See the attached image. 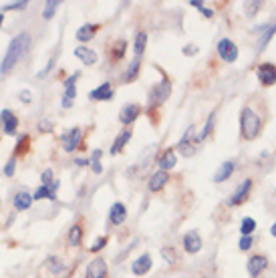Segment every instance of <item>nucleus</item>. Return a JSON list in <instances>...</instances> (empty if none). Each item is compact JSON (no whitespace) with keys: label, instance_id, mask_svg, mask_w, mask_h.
Instances as JSON below:
<instances>
[{"label":"nucleus","instance_id":"49","mask_svg":"<svg viewBox=\"0 0 276 278\" xmlns=\"http://www.w3.org/2000/svg\"><path fill=\"white\" fill-rule=\"evenodd\" d=\"M270 234H272V236H274V238H276V222H274V224H272V228H270Z\"/></svg>","mask_w":276,"mask_h":278},{"label":"nucleus","instance_id":"13","mask_svg":"<svg viewBox=\"0 0 276 278\" xmlns=\"http://www.w3.org/2000/svg\"><path fill=\"white\" fill-rule=\"evenodd\" d=\"M192 131H194V127H188V131L184 133V137L178 142V150H180V154L184 158H192L196 154V144L190 142V139H192Z\"/></svg>","mask_w":276,"mask_h":278},{"label":"nucleus","instance_id":"17","mask_svg":"<svg viewBox=\"0 0 276 278\" xmlns=\"http://www.w3.org/2000/svg\"><path fill=\"white\" fill-rule=\"evenodd\" d=\"M125 220H127V208H125L121 202H115V204L109 208V222H111L113 226H121Z\"/></svg>","mask_w":276,"mask_h":278},{"label":"nucleus","instance_id":"5","mask_svg":"<svg viewBox=\"0 0 276 278\" xmlns=\"http://www.w3.org/2000/svg\"><path fill=\"white\" fill-rule=\"evenodd\" d=\"M256 73H258V81H260L262 87H272V85H276V67H274L272 63H262V65H258Z\"/></svg>","mask_w":276,"mask_h":278},{"label":"nucleus","instance_id":"15","mask_svg":"<svg viewBox=\"0 0 276 278\" xmlns=\"http://www.w3.org/2000/svg\"><path fill=\"white\" fill-rule=\"evenodd\" d=\"M57 190H59V182H53L51 186H39V190L33 194V200L37 202V200H51V202H55L57 200Z\"/></svg>","mask_w":276,"mask_h":278},{"label":"nucleus","instance_id":"25","mask_svg":"<svg viewBox=\"0 0 276 278\" xmlns=\"http://www.w3.org/2000/svg\"><path fill=\"white\" fill-rule=\"evenodd\" d=\"M146 47H148V33L140 31V33L135 35V41H133V53H135V57H137V59H142V55H144Z\"/></svg>","mask_w":276,"mask_h":278},{"label":"nucleus","instance_id":"38","mask_svg":"<svg viewBox=\"0 0 276 278\" xmlns=\"http://www.w3.org/2000/svg\"><path fill=\"white\" fill-rule=\"evenodd\" d=\"M15 172H17V158H11V160L7 162V166H5V176H7V178H13Z\"/></svg>","mask_w":276,"mask_h":278},{"label":"nucleus","instance_id":"44","mask_svg":"<svg viewBox=\"0 0 276 278\" xmlns=\"http://www.w3.org/2000/svg\"><path fill=\"white\" fill-rule=\"evenodd\" d=\"M55 63H57V57H53V59H51V61L47 63V67H45V69H43V71H41V73H39L37 77H39V79H43V77H47V75H49V73H51V71L55 69Z\"/></svg>","mask_w":276,"mask_h":278},{"label":"nucleus","instance_id":"7","mask_svg":"<svg viewBox=\"0 0 276 278\" xmlns=\"http://www.w3.org/2000/svg\"><path fill=\"white\" fill-rule=\"evenodd\" d=\"M218 55L222 57V61L234 63L238 59V47L230 39H220V43H218Z\"/></svg>","mask_w":276,"mask_h":278},{"label":"nucleus","instance_id":"6","mask_svg":"<svg viewBox=\"0 0 276 278\" xmlns=\"http://www.w3.org/2000/svg\"><path fill=\"white\" fill-rule=\"evenodd\" d=\"M266 268H268V258L266 256H260V254L250 256L248 262H246V270H248V274L252 278H258Z\"/></svg>","mask_w":276,"mask_h":278},{"label":"nucleus","instance_id":"11","mask_svg":"<svg viewBox=\"0 0 276 278\" xmlns=\"http://www.w3.org/2000/svg\"><path fill=\"white\" fill-rule=\"evenodd\" d=\"M140 115H142V107H140V105H137V103H127V105L121 109V113H119V121H121L123 125H131Z\"/></svg>","mask_w":276,"mask_h":278},{"label":"nucleus","instance_id":"40","mask_svg":"<svg viewBox=\"0 0 276 278\" xmlns=\"http://www.w3.org/2000/svg\"><path fill=\"white\" fill-rule=\"evenodd\" d=\"M53 127H55V125H53L51 119H41V121H39V131H41V133H51Z\"/></svg>","mask_w":276,"mask_h":278},{"label":"nucleus","instance_id":"30","mask_svg":"<svg viewBox=\"0 0 276 278\" xmlns=\"http://www.w3.org/2000/svg\"><path fill=\"white\" fill-rule=\"evenodd\" d=\"M276 35V25H268L264 29V35H260V41H258V51H264L268 47V43L272 41V37Z\"/></svg>","mask_w":276,"mask_h":278},{"label":"nucleus","instance_id":"12","mask_svg":"<svg viewBox=\"0 0 276 278\" xmlns=\"http://www.w3.org/2000/svg\"><path fill=\"white\" fill-rule=\"evenodd\" d=\"M152 264H154L152 256H150V254H142L137 260L131 262V272H133L135 276H144V274H148V272L152 270Z\"/></svg>","mask_w":276,"mask_h":278},{"label":"nucleus","instance_id":"27","mask_svg":"<svg viewBox=\"0 0 276 278\" xmlns=\"http://www.w3.org/2000/svg\"><path fill=\"white\" fill-rule=\"evenodd\" d=\"M140 69H142V59H133V63L127 67V71H125V75H123V83H131V81H135L137 79V75H140Z\"/></svg>","mask_w":276,"mask_h":278},{"label":"nucleus","instance_id":"35","mask_svg":"<svg viewBox=\"0 0 276 278\" xmlns=\"http://www.w3.org/2000/svg\"><path fill=\"white\" fill-rule=\"evenodd\" d=\"M190 7H194L196 11H200V13H202L206 19H212V17H214V11H212V9H206V5L202 3V0H192V3H190Z\"/></svg>","mask_w":276,"mask_h":278},{"label":"nucleus","instance_id":"41","mask_svg":"<svg viewBox=\"0 0 276 278\" xmlns=\"http://www.w3.org/2000/svg\"><path fill=\"white\" fill-rule=\"evenodd\" d=\"M105 246H107V238H105V236H101V238H97V240L91 244V248H89V250H91V252H99V250H103Z\"/></svg>","mask_w":276,"mask_h":278},{"label":"nucleus","instance_id":"48","mask_svg":"<svg viewBox=\"0 0 276 278\" xmlns=\"http://www.w3.org/2000/svg\"><path fill=\"white\" fill-rule=\"evenodd\" d=\"M89 164H91V162H89L87 158H77V160H75V166H83V168H85V166H89Z\"/></svg>","mask_w":276,"mask_h":278},{"label":"nucleus","instance_id":"1","mask_svg":"<svg viewBox=\"0 0 276 278\" xmlns=\"http://www.w3.org/2000/svg\"><path fill=\"white\" fill-rule=\"evenodd\" d=\"M29 47H31V35H29V33L17 35V37L11 41V45H9V49H7V55L3 57V63H0V73H3V75H9V73L19 65V61L27 55Z\"/></svg>","mask_w":276,"mask_h":278},{"label":"nucleus","instance_id":"4","mask_svg":"<svg viewBox=\"0 0 276 278\" xmlns=\"http://www.w3.org/2000/svg\"><path fill=\"white\" fill-rule=\"evenodd\" d=\"M61 142H63L67 154L75 152V150L81 146V142H83V129H81V127H73V129L65 131V133L61 135Z\"/></svg>","mask_w":276,"mask_h":278},{"label":"nucleus","instance_id":"37","mask_svg":"<svg viewBox=\"0 0 276 278\" xmlns=\"http://www.w3.org/2000/svg\"><path fill=\"white\" fill-rule=\"evenodd\" d=\"M79 77H81V73L77 71V73H73V75H69L67 79H65V91H77L75 89V83L79 81Z\"/></svg>","mask_w":276,"mask_h":278},{"label":"nucleus","instance_id":"20","mask_svg":"<svg viewBox=\"0 0 276 278\" xmlns=\"http://www.w3.org/2000/svg\"><path fill=\"white\" fill-rule=\"evenodd\" d=\"M176 164H178V156H176L174 150H166V152L162 154L160 162H158V166H160L162 172H170V170H174Z\"/></svg>","mask_w":276,"mask_h":278},{"label":"nucleus","instance_id":"9","mask_svg":"<svg viewBox=\"0 0 276 278\" xmlns=\"http://www.w3.org/2000/svg\"><path fill=\"white\" fill-rule=\"evenodd\" d=\"M0 125H3V131L7 135H15L19 127V117L11 109H3L0 111Z\"/></svg>","mask_w":276,"mask_h":278},{"label":"nucleus","instance_id":"10","mask_svg":"<svg viewBox=\"0 0 276 278\" xmlns=\"http://www.w3.org/2000/svg\"><path fill=\"white\" fill-rule=\"evenodd\" d=\"M85 278H107V264L103 258H95L87 264Z\"/></svg>","mask_w":276,"mask_h":278},{"label":"nucleus","instance_id":"21","mask_svg":"<svg viewBox=\"0 0 276 278\" xmlns=\"http://www.w3.org/2000/svg\"><path fill=\"white\" fill-rule=\"evenodd\" d=\"M170 182V176H168V172H156L152 178H150V184H148V188H150V192H160V190H164V186Z\"/></svg>","mask_w":276,"mask_h":278},{"label":"nucleus","instance_id":"43","mask_svg":"<svg viewBox=\"0 0 276 278\" xmlns=\"http://www.w3.org/2000/svg\"><path fill=\"white\" fill-rule=\"evenodd\" d=\"M252 244H254L252 236H242V238H240V242H238V248H240V250H250V248H252Z\"/></svg>","mask_w":276,"mask_h":278},{"label":"nucleus","instance_id":"14","mask_svg":"<svg viewBox=\"0 0 276 278\" xmlns=\"http://www.w3.org/2000/svg\"><path fill=\"white\" fill-rule=\"evenodd\" d=\"M113 97H115V91H113L111 83H103V85H99L97 89H93L89 93L91 101H111Z\"/></svg>","mask_w":276,"mask_h":278},{"label":"nucleus","instance_id":"32","mask_svg":"<svg viewBox=\"0 0 276 278\" xmlns=\"http://www.w3.org/2000/svg\"><path fill=\"white\" fill-rule=\"evenodd\" d=\"M254 230H256V220L246 216V218L240 222V234H242V236H252Z\"/></svg>","mask_w":276,"mask_h":278},{"label":"nucleus","instance_id":"47","mask_svg":"<svg viewBox=\"0 0 276 278\" xmlns=\"http://www.w3.org/2000/svg\"><path fill=\"white\" fill-rule=\"evenodd\" d=\"M162 254L168 258V262H170V264H174V260H176V258H174V252H172V248H164V250H162Z\"/></svg>","mask_w":276,"mask_h":278},{"label":"nucleus","instance_id":"39","mask_svg":"<svg viewBox=\"0 0 276 278\" xmlns=\"http://www.w3.org/2000/svg\"><path fill=\"white\" fill-rule=\"evenodd\" d=\"M260 7H262V3H246V5H244V11H246L248 17H254V15L260 11Z\"/></svg>","mask_w":276,"mask_h":278},{"label":"nucleus","instance_id":"33","mask_svg":"<svg viewBox=\"0 0 276 278\" xmlns=\"http://www.w3.org/2000/svg\"><path fill=\"white\" fill-rule=\"evenodd\" d=\"M101 156H103V152L101 150H95L93 152V156H91V170H93V174H103V166H101Z\"/></svg>","mask_w":276,"mask_h":278},{"label":"nucleus","instance_id":"45","mask_svg":"<svg viewBox=\"0 0 276 278\" xmlns=\"http://www.w3.org/2000/svg\"><path fill=\"white\" fill-rule=\"evenodd\" d=\"M19 99H21L23 103H33V93H31L29 89H23V91L19 93Z\"/></svg>","mask_w":276,"mask_h":278},{"label":"nucleus","instance_id":"16","mask_svg":"<svg viewBox=\"0 0 276 278\" xmlns=\"http://www.w3.org/2000/svg\"><path fill=\"white\" fill-rule=\"evenodd\" d=\"M184 250L188 254H196V252L202 250V236L196 230H192V232H188L184 236Z\"/></svg>","mask_w":276,"mask_h":278},{"label":"nucleus","instance_id":"46","mask_svg":"<svg viewBox=\"0 0 276 278\" xmlns=\"http://www.w3.org/2000/svg\"><path fill=\"white\" fill-rule=\"evenodd\" d=\"M198 51H200V49H198L196 45H186V47H184V55H186V57H194V55H198Z\"/></svg>","mask_w":276,"mask_h":278},{"label":"nucleus","instance_id":"22","mask_svg":"<svg viewBox=\"0 0 276 278\" xmlns=\"http://www.w3.org/2000/svg\"><path fill=\"white\" fill-rule=\"evenodd\" d=\"M99 29H101L99 25H91V23H87V25H83V27L77 31L75 39H77L79 43H89V41L95 37V33H97Z\"/></svg>","mask_w":276,"mask_h":278},{"label":"nucleus","instance_id":"28","mask_svg":"<svg viewBox=\"0 0 276 278\" xmlns=\"http://www.w3.org/2000/svg\"><path fill=\"white\" fill-rule=\"evenodd\" d=\"M214 121H216V113H212V115L206 119V125H204V129L198 133V137L194 139V144H202L204 139L210 137V133H212V129H214Z\"/></svg>","mask_w":276,"mask_h":278},{"label":"nucleus","instance_id":"18","mask_svg":"<svg viewBox=\"0 0 276 278\" xmlns=\"http://www.w3.org/2000/svg\"><path fill=\"white\" fill-rule=\"evenodd\" d=\"M75 57H77L79 61H83V65H87V67H91V65L97 63V53H95L93 49L85 47V45L75 49Z\"/></svg>","mask_w":276,"mask_h":278},{"label":"nucleus","instance_id":"3","mask_svg":"<svg viewBox=\"0 0 276 278\" xmlns=\"http://www.w3.org/2000/svg\"><path fill=\"white\" fill-rule=\"evenodd\" d=\"M160 73H162V81L158 85H154L152 91H150V105L152 107L164 105L170 99V95H172V83H170V79L164 75V71H160Z\"/></svg>","mask_w":276,"mask_h":278},{"label":"nucleus","instance_id":"2","mask_svg":"<svg viewBox=\"0 0 276 278\" xmlns=\"http://www.w3.org/2000/svg\"><path fill=\"white\" fill-rule=\"evenodd\" d=\"M260 129H262L260 115L252 107H242V111H240V133H242V137L248 139V142H252V139L258 137Z\"/></svg>","mask_w":276,"mask_h":278},{"label":"nucleus","instance_id":"24","mask_svg":"<svg viewBox=\"0 0 276 278\" xmlns=\"http://www.w3.org/2000/svg\"><path fill=\"white\" fill-rule=\"evenodd\" d=\"M131 131L129 129H125V131H121L117 137H115V142L111 144V154L115 156V154H121V150L127 146V142H129V139H131Z\"/></svg>","mask_w":276,"mask_h":278},{"label":"nucleus","instance_id":"26","mask_svg":"<svg viewBox=\"0 0 276 278\" xmlns=\"http://www.w3.org/2000/svg\"><path fill=\"white\" fill-rule=\"evenodd\" d=\"M83 242V226L81 224H75V226H71V230L67 232V244L69 246H79Z\"/></svg>","mask_w":276,"mask_h":278},{"label":"nucleus","instance_id":"19","mask_svg":"<svg viewBox=\"0 0 276 278\" xmlns=\"http://www.w3.org/2000/svg\"><path fill=\"white\" fill-rule=\"evenodd\" d=\"M33 194H29L27 190H21L17 196H15V200H13V204H15V210H19V212H25V210H29L31 206H33Z\"/></svg>","mask_w":276,"mask_h":278},{"label":"nucleus","instance_id":"8","mask_svg":"<svg viewBox=\"0 0 276 278\" xmlns=\"http://www.w3.org/2000/svg\"><path fill=\"white\" fill-rule=\"evenodd\" d=\"M250 190H252V180H244L236 190H234V194L226 200V204L230 206V208H234V206H240L242 202H244V198L250 194Z\"/></svg>","mask_w":276,"mask_h":278},{"label":"nucleus","instance_id":"23","mask_svg":"<svg viewBox=\"0 0 276 278\" xmlns=\"http://www.w3.org/2000/svg\"><path fill=\"white\" fill-rule=\"evenodd\" d=\"M234 168H236L234 162H224V164L216 170V174H214V184H222V182H226V180L234 174Z\"/></svg>","mask_w":276,"mask_h":278},{"label":"nucleus","instance_id":"36","mask_svg":"<svg viewBox=\"0 0 276 278\" xmlns=\"http://www.w3.org/2000/svg\"><path fill=\"white\" fill-rule=\"evenodd\" d=\"M29 3L27 0H21V3H9V5H3V13H9V11H27Z\"/></svg>","mask_w":276,"mask_h":278},{"label":"nucleus","instance_id":"31","mask_svg":"<svg viewBox=\"0 0 276 278\" xmlns=\"http://www.w3.org/2000/svg\"><path fill=\"white\" fill-rule=\"evenodd\" d=\"M125 51H127V41L119 39V41L113 45V49H111V57H113L115 61H121V59L125 57Z\"/></svg>","mask_w":276,"mask_h":278},{"label":"nucleus","instance_id":"42","mask_svg":"<svg viewBox=\"0 0 276 278\" xmlns=\"http://www.w3.org/2000/svg\"><path fill=\"white\" fill-rule=\"evenodd\" d=\"M41 182H43V186H51V184L55 182V174H53V170H45L43 176H41Z\"/></svg>","mask_w":276,"mask_h":278},{"label":"nucleus","instance_id":"50","mask_svg":"<svg viewBox=\"0 0 276 278\" xmlns=\"http://www.w3.org/2000/svg\"><path fill=\"white\" fill-rule=\"evenodd\" d=\"M3 23H5V13H0V29H3Z\"/></svg>","mask_w":276,"mask_h":278},{"label":"nucleus","instance_id":"29","mask_svg":"<svg viewBox=\"0 0 276 278\" xmlns=\"http://www.w3.org/2000/svg\"><path fill=\"white\" fill-rule=\"evenodd\" d=\"M29 150H31V135H29V133H23V135L19 137L17 146H15V158H17V156H25Z\"/></svg>","mask_w":276,"mask_h":278},{"label":"nucleus","instance_id":"34","mask_svg":"<svg viewBox=\"0 0 276 278\" xmlns=\"http://www.w3.org/2000/svg\"><path fill=\"white\" fill-rule=\"evenodd\" d=\"M59 7H61V3H59V0H53V3H47V5H45V11H43V19H45V21L53 19Z\"/></svg>","mask_w":276,"mask_h":278}]
</instances>
